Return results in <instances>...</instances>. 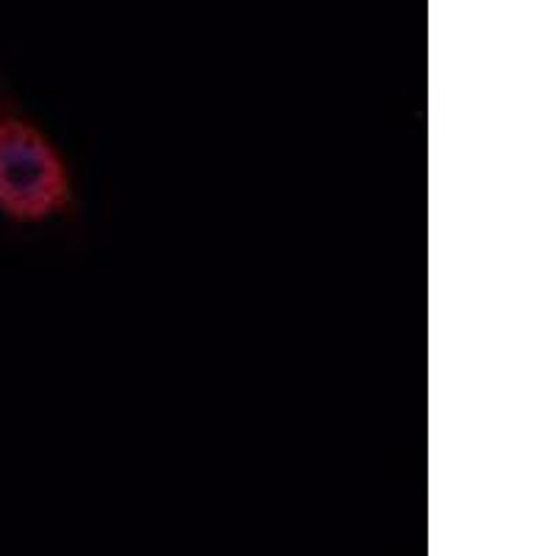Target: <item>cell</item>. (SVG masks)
<instances>
[{
	"label": "cell",
	"mask_w": 556,
	"mask_h": 556,
	"mask_svg": "<svg viewBox=\"0 0 556 556\" xmlns=\"http://www.w3.org/2000/svg\"><path fill=\"white\" fill-rule=\"evenodd\" d=\"M76 159L0 73V228L12 240L84 223Z\"/></svg>",
	"instance_id": "1"
}]
</instances>
